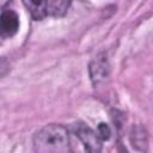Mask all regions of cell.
<instances>
[{
  "label": "cell",
  "mask_w": 153,
  "mask_h": 153,
  "mask_svg": "<svg viewBox=\"0 0 153 153\" xmlns=\"http://www.w3.org/2000/svg\"><path fill=\"white\" fill-rule=\"evenodd\" d=\"M33 147L38 153H65L69 149V134L65 126L50 123L33 136Z\"/></svg>",
  "instance_id": "obj_1"
},
{
  "label": "cell",
  "mask_w": 153,
  "mask_h": 153,
  "mask_svg": "<svg viewBox=\"0 0 153 153\" xmlns=\"http://www.w3.org/2000/svg\"><path fill=\"white\" fill-rule=\"evenodd\" d=\"M129 141L134 149L145 153L148 147V135L146 129L140 124L134 126L129 133Z\"/></svg>",
  "instance_id": "obj_5"
},
{
  "label": "cell",
  "mask_w": 153,
  "mask_h": 153,
  "mask_svg": "<svg viewBox=\"0 0 153 153\" xmlns=\"http://www.w3.org/2000/svg\"><path fill=\"white\" fill-rule=\"evenodd\" d=\"M47 2V17H62L67 13L68 7L71 6L69 1L63 0H48Z\"/></svg>",
  "instance_id": "obj_7"
},
{
  "label": "cell",
  "mask_w": 153,
  "mask_h": 153,
  "mask_svg": "<svg viewBox=\"0 0 153 153\" xmlns=\"http://www.w3.org/2000/svg\"><path fill=\"white\" fill-rule=\"evenodd\" d=\"M19 29V17L13 10H2L0 18L1 37L7 38L17 33Z\"/></svg>",
  "instance_id": "obj_4"
},
{
  "label": "cell",
  "mask_w": 153,
  "mask_h": 153,
  "mask_svg": "<svg viewBox=\"0 0 153 153\" xmlns=\"http://www.w3.org/2000/svg\"><path fill=\"white\" fill-rule=\"evenodd\" d=\"M73 131L84 145L86 153H102V139L93 129L78 122L73 124Z\"/></svg>",
  "instance_id": "obj_2"
},
{
  "label": "cell",
  "mask_w": 153,
  "mask_h": 153,
  "mask_svg": "<svg viewBox=\"0 0 153 153\" xmlns=\"http://www.w3.org/2000/svg\"><path fill=\"white\" fill-rule=\"evenodd\" d=\"M90 78L93 84H98L103 80H105L110 73V66L108 62V57L105 54L98 55L88 67Z\"/></svg>",
  "instance_id": "obj_3"
},
{
  "label": "cell",
  "mask_w": 153,
  "mask_h": 153,
  "mask_svg": "<svg viewBox=\"0 0 153 153\" xmlns=\"http://www.w3.org/2000/svg\"><path fill=\"white\" fill-rule=\"evenodd\" d=\"M97 134L102 140H108L111 135L110 127L106 123H99L98 127H97Z\"/></svg>",
  "instance_id": "obj_8"
},
{
  "label": "cell",
  "mask_w": 153,
  "mask_h": 153,
  "mask_svg": "<svg viewBox=\"0 0 153 153\" xmlns=\"http://www.w3.org/2000/svg\"><path fill=\"white\" fill-rule=\"evenodd\" d=\"M27 11L30 12L31 17L35 20H42L47 17V2L39 0H29L23 2Z\"/></svg>",
  "instance_id": "obj_6"
}]
</instances>
